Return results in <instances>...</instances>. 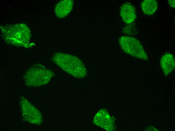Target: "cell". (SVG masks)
<instances>
[{"instance_id":"6da1fadb","label":"cell","mask_w":175,"mask_h":131,"mask_svg":"<svg viewBox=\"0 0 175 131\" xmlns=\"http://www.w3.org/2000/svg\"><path fill=\"white\" fill-rule=\"evenodd\" d=\"M53 60L64 71L77 78L85 76L86 69L82 61L76 56L60 53H56Z\"/></svg>"},{"instance_id":"7a4b0ae2","label":"cell","mask_w":175,"mask_h":131,"mask_svg":"<svg viewBox=\"0 0 175 131\" xmlns=\"http://www.w3.org/2000/svg\"><path fill=\"white\" fill-rule=\"evenodd\" d=\"M119 41L121 49L125 53L140 59L145 60L148 59L141 44L137 39L123 36L119 38Z\"/></svg>"},{"instance_id":"3957f363","label":"cell","mask_w":175,"mask_h":131,"mask_svg":"<svg viewBox=\"0 0 175 131\" xmlns=\"http://www.w3.org/2000/svg\"><path fill=\"white\" fill-rule=\"evenodd\" d=\"M52 74L50 70L40 66L28 70L25 76V80L28 85L39 86L48 83L52 76Z\"/></svg>"},{"instance_id":"277c9868","label":"cell","mask_w":175,"mask_h":131,"mask_svg":"<svg viewBox=\"0 0 175 131\" xmlns=\"http://www.w3.org/2000/svg\"><path fill=\"white\" fill-rule=\"evenodd\" d=\"M20 104L22 114L26 120L32 124L41 123L42 121L41 115L37 109L23 98L21 99Z\"/></svg>"},{"instance_id":"5b68a950","label":"cell","mask_w":175,"mask_h":131,"mask_svg":"<svg viewBox=\"0 0 175 131\" xmlns=\"http://www.w3.org/2000/svg\"><path fill=\"white\" fill-rule=\"evenodd\" d=\"M94 122L107 130H111L113 128V123L108 114L104 110H101L95 115Z\"/></svg>"},{"instance_id":"8992f818","label":"cell","mask_w":175,"mask_h":131,"mask_svg":"<svg viewBox=\"0 0 175 131\" xmlns=\"http://www.w3.org/2000/svg\"><path fill=\"white\" fill-rule=\"evenodd\" d=\"M120 15L125 23L127 24L132 23L136 18L134 7L129 3L124 4L121 8Z\"/></svg>"},{"instance_id":"52a82bcc","label":"cell","mask_w":175,"mask_h":131,"mask_svg":"<svg viewBox=\"0 0 175 131\" xmlns=\"http://www.w3.org/2000/svg\"><path fill=\"white\" fill-rule=\"evenodd\" d=\"M73 1L71 0H62L56 5L55 12L57 17L63 19L67 16L72 10Z\"/></svg>"},{"instance_id":"ba28073f","label":"cell","mask_w":175,"mask_h":131,"mask_svg":"<svg viewBox=\"0 0 175 131\" xmlns=\"http://www.w3.org/2000/svg\"><path fill=\"white\" fill-rule=\"evenodd\" d=\"M160 64L165 75H168L175 68V60L173 55L169 53L164 55L161 58Z\"/></svg>"},{"instance_id":"9c48e42d","label":"cell","mask_w":175,"mask_h":131,"mask_svg":"<svg viewBox=\"0 0 175 131\" xmlns=\"http://www.w3.org/2000/svg\"><path fill=\"white\" fill-rule=\"evenodd\" d=\"M157 2L155 0H145L141 3V7L143 12L150 15L154 14L157 10Z\"/></svg>"},{"instance_id":"30bf717a","label":"cell","mask_w":175,"mask_h":131,"mask_svg":"<svg viewBox=\"0 0 175 131\" xmlns=\"http://www.w3.org/2000/svg\"><path fill=\"white\" fill-rule=\"evenodd\" d=\"M168 2L170 6L172 8H175V0H168Z\"/></svg>"}]
</instances>
